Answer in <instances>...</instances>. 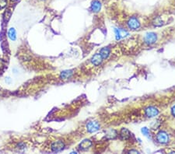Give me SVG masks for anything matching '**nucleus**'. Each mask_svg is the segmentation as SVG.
I'll return each mask as SVG.
<instances>
[{
	"label": "nucleus",
	"instance_id": "412c9836",
	"mask_svg": "<svg viewBox=\"0 0 175 154\" xmlns=\"http://www.w3.org/2000/svg\"><path fill=\"white\" fill-rule=\"evenodd\" d=\"M130 153H139V152L136 151V150H131V151L129 152Z\"/></svg>",
	"mask_w": 175,
	"mask_h": 154
},
{
	"label": "nucleus",
	"instance_id": "f3484780",
	"mask_svg": "<svg viewBox=\"0 0 175 154\" xmlns=\"http://www.w3.org/2000/svg\"><path fill=\"white\" fill-rule=\"evenodd\" d=\"M7 4V0H0V9H3L6 7Z\"/></svg>",
	"mask_w": 175,
	"mask_h": 154
},
{
	"label": "nucleus",
	"instance_id": "7ed1b4c3",
	"mask_svg": "<svg viewBox=\"0 0 175 154\" xmlns=\"http://www.w3.org/2000/svg\"><path fill=\"white\" fill-rule=\"evenodd\" d=\"M100 124L97 122H95V121L89 122L87 123V125H86V130L90 133H93V132H97L98 130L100 129Z\"/></svg>",
	"mask_w": 175,
	"mask_h": 154
},
{
	"label": "nucleus",
	"instance_id": "39448f33",
	"mask_svg": "<svg viewBox=\"0 0 175 154\" xmlns=\"http://www.w3.org/2000/svg\"><path fill=\"white\" fill-rule=\"evenodd\" d=\"M145 114L148 117H156L159 114V110L155 107L150 106V107H148V108H146Z\"/></svg>",
	"mask_w": 175,
	"mask_h": 154
},
{
	"label": "nucleus",
	"instance_id": "a211bd4d",
	"mask_svg": "<svg viewBox=\"0 0 175 154\" xmlns=\"http://www.w3.org/2000/svg\"><path fill=\"white\" fill-rule=\"evenodd\" d=\"M142 134L144 135H146V136H148L149 135V129L147 128L144 127L142 128Z\"/></svg>",
	"mask_w": 175,
	"mask_h": 154
},
{
	"label": "nucleus",
	"instance_id": "2eb2a0df",
	"mask_svg": "<svg viewBox=\"0 0 175 154\" xmlns=\"http://www.w3.org/2000/svg\"><path fill=\"white\" fill-rule=\"evenodd\" d=\"M8 37L11 41H16L17 40V31L13 27H11L8 31Z\"/></svg>",
	"mask_w": 175,
	"mask_h": 154
},
{
	"label": "nucleus",
	"instance_id": "f8f14e48",
	"mask_svg": "<svg viewBox=\"0 0 175 154\" xmlns=\"http://www.w3.org/2000/svg\"><path fill=\"white\" fill-rule=\"evenodd\" d=\"M73 70H65V71L62 72L60 77L62 79H68L73 76Z\"/></svg>",
	"mask_w": 175,
	"mask_h": 154
},
{
	"label": "nucleus",
	"instance_id": "20e7f679",
	"mask_svg": "<svg viewBox=\"0 0 175 154\" xmlns=\"http://www.w3.org/2000/svg\"><path fill=\"white\" fill-rule=\"evenodd\" d=\"M128 26L131 30H138L140 27V23L136 17H131L128 21Z\"/></svg>",
	"mask_w": 175,
	"mask_h": 154
},
{
	"label": "nucleus",
	"instance_id": "dca6fc26",
	"mask_svg": "<svg viewBox=\"0 0 175 154\" xmlns=\"http://www.w3.org/2000/svg\"><path fill=\"white\" fill-rule=\"evenodd\" d=\"M153 24L155 25L156 27H161L163 23L162 20H161V18L159 17V18H157V19H156V20L154 21V23H153Z\"/></svg>",
	"mask_w": 175,
	"mask_h": 154
},
{
	"label": "nucleus",
	"instance_id": "aec40b11",
	"mask_svg": "<svg viewBox=\"0 0 175 154\" xmlns=\"http://www.w3.org/2000/svg\"><path fill=\"white\" fill-rule=\"evenodd\" d=\"M6 83H10V77H7V78H6Z\"/></svg>",
	"mask_w": 175,
	"mask_h": 154
},
{
	"label": "nucleus",
	"instance_id": "423d86ee",
	"mask_svg": "<svg viewBox=\"0 0 175 154\" xmlns=\"http://www.w3.org/2000/svg\"><path fill=\"white\" fill-rule=\"evenodd\" d=\"M65 145L62 141H56L51 145V149L54 152H59L64 149Z\"/></svg>",
	"mask_w": 175,
	"mask_h": 154
},
{
	"label": "nucleus",
	"instance_id": "9d476101",
	"mask_svg": "<svg viewBox=\"0 0 175 154\" xmlns=\"http://www.w3.org/2000/svg\"><path fill=\"white\" fill-rule=\"evenodd\" d=\"M120 136L122 139H128L131 137V132L127 128H122L120 132Z\"/></svg>",
	"mask_w": 175,
	"mask_h": 154
},
{
	"label": "nucleus",
	"instance_id": "ddd939ff",
	"mask_svg": "<svg viewBox=\"0 0 175 154\" xmlns=\"http://www.w3.org/2000/svg\"><path fill=\"white\" fill-rule=\"evenodd\" d=\"M110 53H111V50L108 48H106V47L101 48V50L100 51V54L102 56L103 59H107L110 55Z\"/></svg>",
	"mask_w": 175,
	"mask_h": 154
},
{
	"label": "nucleus",
	"instance_id": "4468645a",
	"mask_svg": "<svg viewBox=\"0 0 175 154\" xmlns=\"http://www.w3.org/2000/svg\"><path fill=\"white\" fill-rule=\"evenodd\" d=\"M105 136H106V138H107V139H113L114 138H116L117 132L114 129L107 130V132H106Z\"/></svg>",
	"mask_w": 175,
	"mask_h": 154
},
{
	"label": "nucleus",
	"instance_id": "4be33fe9",
	"mask_svg": "<svg viewBox=\"0 0 175 154\" xmlns=\"http://www.w3.org/2000/svg\"><path fill=\"white\" fill-rule=\"evenodd\" d=\"M12 1H17V0H12Z\"/></svg>",
	"mask_w": 175,
	"mask_h": 154
},
{
	"label": "nucleus",
	"instance_id": "f03ea898",
	"mask_svg": "<svg viewBox=\"0 0 175 154\" xmlns=\"http://www.w3.org/2000/svg\"><path fill=\"white\" fill-rule=\"evenodd\" d=\"M156 140L161 144H166L169 142V135L164 131H160L156 135Z\"/></svg>",
	"mask_w": 175,
	"mask_h": 154
},
{
	"label": "nucleus",
	"instance_id": "f257e3e1",
	"mask_svg": "<svg viewBox=\"0 0 175 154\" xmlns=\"http://www.w3.org/2000/svg\"><path fill=\"white\" fill-rule=\"evenodd\" d=\"M156 41H157V35L155 33H153V32L147 33L145 37H144V41L148 45L154 44Z\"/></svg>",
	"mask_w": 175,
	"mask_h": 154
},
{
	"label": "nucleus",
	"instance_id": "6ab92c4d",
	"mask_svg": "<svg viewBox=\"0 0 175 154\" xmlns=\"http://www.w3.org/2000/svg\"><path fill=\"white\" fill-rule=\"evenodd\" d=\"M171 113H172V115L175 117V105L172 108V109H171Z\"/></svg>",
	"mask_w": 175,
	"mask_h": 154
},
{
	"label": "nucleus",
	"instance_id": "1a4fd4ad",
	"mask_svg": "<svg viewBox=\"0 0 175 154\" xmlns=\"http://www.w3.org/2000/svg\"><path fill=\"white\" fill-rule=\"evenodd\" d=\"M101 9V3H100V1L98 0H95L91 4V10L93 12H99Z\"/></svg>",
	"mask_w": 175,
	"mask_h": 154
},
{
	"label": "nucleus",
	"instance_id": "6e6552de",
	"mask_svg": "<svg viewBox=\"0 0 175 154\" xmlns=\"http://www.w3.org/2000/svg\"><path fill=\"white\" fill-rule=\"evenodd\" d=\"M91 146H92V142L90 139H84L80 144V149L83 151H85V150H87Z\"/></svg>",
	"mask_w": 175,
	"mask_h": 154
},
{
	"label": "nucleus",
	"instance_id": "0eeeda50",
	"mask_svg": "<svg viewBox=\"0 0 175 154\" xmlns=\"http://www.w3.org/2000/svg\"><path fill=\"white\" fill-rule=\"evenodd\" d=\"M102 61L103 58L102 56L100 55V53L95 54L92 57V59H91V62H92L93 65H94L95 66H100V64L102 63Z\"/></svg>",
	"mask_w": 175,
	"mask_h": 154
},
{
	"label": "nucleus",
	"instance_id": "9b49d317",
	"mask_svg": "<svg viewBox=\"0 0 175 154\" xmlns=\"http://www.w3.org/2000/svg\"><path fill=\"white\" fill-rule=\"evenodd\" d=\"M115 34H116L117 40H119L121 38H123L125 36L128 35V33L126 31H125L121 29H116L115 30Z\"/></svg>",
	"mask_w": 175,
	"mask_h": 154
}]
</instances>
